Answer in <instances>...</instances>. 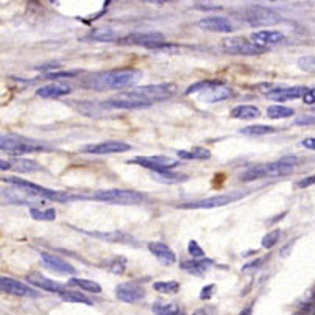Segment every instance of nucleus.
Instances as JSON below:
<instances>
[{
	"label": "nucleus",
	"instance_id": "nucleus-52",
	"mask_svg": "<svg viewBox=\"0 0 315 315\" xmlns=\"http://www.w3.org/2000/svg\"><path fill=\"white\" fill-rule=\"evenodd\" d=\"M262 262H264V259H259V261H256V262L253 261V262L247 264V265H245V267H244L242 270H244V271H247V270H250V268H258V267H259V265H261Z\"/></svg>",
	"mask_w": 315,
	"mask_h": 315
},
{
	"label": "nucleus",
	"instance_id": "nucleus-36",
	"mask_svg": "<svg viewBox=\"0 0 315 315\" xmlns=\"http://www.w3.org/2000/svg\"><path fill=\"white\" fill-rule=\"evenodd\" d=\"M91 235H95V238H100V239H105V241H114V242H121V244H125V242H131L133 238L131 235H127L124 232H108V234H100L99 231H94V232H88Z\"/></svg>",
	"mask_w": 315,
	"mask_h": 315
},
{
	"label": "nucleus",
	"instance_id": "nucleus-4",
	"mask_svg": "<svg viewBox=\"0 0 315 315\" xmlns=\"http://www.w3.org/2000/svg\"><path fill=\"white\" fill-rule=\"evenodd\" d=\"M244 195H245V192L214 195V196H208V199H200V200H195V202L183 203L178 208H181V209H214V208H222V206H226L235 200H239Z\"/></svg>",
	"mask_w": 315,
	"mask_h": 315
},
{
	"label": "nucleus",
	"instance_id": "nucleus-27",
	"mask_svg": "<svg viewBox=\"0 0 315 315\" xmlns=\"http://www.w3.org/2000/svg\"><path fill=\"white\" fill-rule=\"evenodd\" d=\"M261 115V111L254 105H239L231 109V117L239 121H250V119H258Z\"/></svg>",
	"mask_w": 315,
	"mask_h": 315
},
{
	"label": "nucleus",
	"instance_id": "nucleus-30",
	"mask_svg": "<svg viewBox=\"0 0 315 315\" xmlns=\"http://www.w3.org/2000/svg\"><path fill=\"white\" fill-rule=\"evenodd\" d=\"M103 108H105L103 103L102 105L94 103V102H80V103H76V109L80 111V112H83V114H86V115H89V117L102 115Z\"/></svg>",
	"mask_w": 315,
	"mask_h": 315
},
{
	"label": "nucleus",
	"instance_id": "nucleus-33",
	"mask_svg": "<svg viewBox=\"0 0 315 315\" xmlns=\"http://www.w3.org/2000/svg\"><path fill=\"white\" fill-rule=\"evenodd\" d=\"M60 297H61V300H64V301H67V303H80V304L92 306V301H91L86 295H83V293H80V292H75V290L64 289V290L60 293Z\"/></svg>",
	"mask_w": 315,
	"mask_h": 315
},
{
	"label": "nucleus",
	"instance_id": "nucleus-55",
	"mask_svg": "<svg viewBox=\"0 0 315 315\" xmlns=\"http://www.w3.org/2000/svg\"><path fill=\"white\" fill-rule=\"evenodd\" d=\"M193 315H208V313L205 312V309H196V310L193 312Z\"/></svg>",
	"mask_w": 315,
	"mask_h": 315
},
{
	"label": "nucleus",
	"instance_id": "nucleus-16",
	"mask_svg": "<svg viewBox=\"0 0 315 315\" xmlns=\"http://www.w3.org/2000/svg\"><path fill=\"white\" fill-rule=\"evenodd\" d=\"M19 190H11V189H5L2 190L4 195V200L7 203H17V205H37V203H43L44 200L39 199V196H34L33 193H30L28 190H24L21 187H17Z\"/></svg>",
	"mask_w": 315,
	"mask_h": 315
},
{
	"label": "nucleus",
	"instance_id": "nucleus-34",
	"mask_svg": "<svg viewBox=\"0 0 315 315\" xmlns=\"http://www.w3.org/2000/svg\"><path fill=\"white\" fill-rule=\"evenodd\" d=\"M69 286H75V287H80L86 292H91V293H102V287L95 283V281H91V280H83V278H72L69 283Z\"/></svg>",
	"mask_w": 315,
	"mask_h": 315
},
{
	"label": "nucleus",
	"instance_id": "nucleus-35",
	"mask_svg": "<svg viewBox=\"0 0 315 315\" xmlns=\"http://www.w3.org/2000/svg\"><path fill=\"white\" fill-rule=\"evenodd\" d=\"M30 215L34 220H39V222H52V220L56 219V211L53 208H46V209L30 208Z\"/></svg>",
	"mask_w": 315,
	"mask_h": 315
},
{
	"label": "nucleus",
	"instance_id": "nucleus-50",
	"mask_svg": "<svg viewBox=\"0 0 315 315\" xmlns=\"http://www.w3.org/2000/svg\"><path fill=\"white\" fill-rule=\"evenodd\" d=\"M300 145H301V147H304V148H307V150L315 151V137H307V139H303V141L300 142Z\"/></svg>",
	"mask_w": 315,
	"mask_h": 315
},
{
	"label": "nucleus",
	"instance_id": "nucleus-37",
	"mask_svg": "<svg viewBox=\"0 0 315 315\" xmlns=\"http://www.w3.org/2000/svg\"><path fill=\"white\" fill-rule=\"evenodd\" d=\"M153 289L160 293L173 295V293L180 292V283H176V281H156V283H153Z\"/></svg>",
	"mask_w": 315,
	"mask_h": 315
},
{
	"label": "nucleus",
	"instance_id": "nucleus-48",
	"mask_svg": "<svg viewBox=\"0 0 315 315\" xmlns=\"http://www.w3.org/2000/svg\"><path fill=\"white\" fill-rule=\"evenodd\" d=\"M215 290V284H209L206 287L202 289V293H200V298L202 300H209L212 297V292Z\"/></svg>",
	"mask_w": 315,
	"mask_h": 315
},
{
	"label": "nucleus",
	"instance_id": "nucleus-8",
	"mask_svg": "<svg viewBox=\"0 0 315 315\" xmlns=\"http://www.w3.org/2000/svg\"><path fill=\"white\" fill-rule=\"evenodd\" d=\"M245 22L248 25H253V27H268V25H274L281 22V16L273 11V10H268V8H264V7H251V8H247L244 13H242Z\"/></svg>",
	"mask_w": 315,
	"mask_h": 315
},
{
	"label": "nucleus",
	"instance_id": "nucleus-38",
	"mask_svg": "<svg viewBox=\"0 0 315 315\" xmlns=\"http://www.w3.org/2000/svg\"><path fill=\"white\" fill-rule=\"evenodd\" d=\"M273 131H277V128H273L270 125H250L241 130L242 134L245 136H264V134H270Z\"/></svg>",
	"mask_w": 315,
	"mask_h": 315
},
{
	"label": "nucleus",
	"instance_id": "nucleus-7",
	"mask_svg": "<svg viewBox=\"0 0 315 315\" xmlns=\"http://www.w3.org/2000/svg\"><path fill=\"white\" fill-rule=\"evenodd\" d=\"M0 148L10 154H24V153L47 150L44 145L31 144L30 141H27L21 136H14V134H4L2 137H0Z\"/></svg>",
	"mask_w": 315,
	"mask_h": 315
},
{
	"label": "nucleus",
	"instance_id": "nucleus-1",
	"mask_svg": "<svg viewBox=\"0 0 315 315\" xmlns=\"http://www.w3.org/2000/svg\"><path fill=\"white\" fill-rule=\"evenodd\" d=\"M142 78V73L136 69H121V70H109L92 75L86 80V86L95 91H115L125 89L136 85Z\"/></svg>",
	"mask_w": 315,
	"mask_h": 315
},
{
	"label": "nucleus",
	"instance_id": "nucleus-47",
	"mask_svg": "<svg viewBox=\"0 0 315 315\" xmlns=\"http://www.w3.org/2000/svg\"><path fill=\"white\" fill-rule=\"evenodd\" d=\"M295 125H315V115H301L295 121Z\"/></svg>",
	"mask_w": 315,
	"mask_h": 315
},
{
	"label": "nucleus",
	"instance_id": "nucleus-32",
	"mask_svg": "<svg viewBox=\"0 0 315 315\" xmlns=\"http://www.w3.org/2000/svg\"><path fill=\"white\" fill-rule=\"evenodd\" d=\"M293 114V109L284 105H271L267 108V115L270 119H286V117H292Z\"/></svg>",
	"mask_w": 315,
	"mask_h": 315
},
{
	"label": "nucleus",
	"instance_id": "nucleus-31",
	"mask_svg": "<svg viewBox=\"0 0 315 315\" xmlns=\"http://www.w3.org/2000/svg\"><path fill=\"white\" fill-rule=\"evenodd\" d=\"M153 312L156 315H186L181 307H178L175 303L163 304V303H156L153 304Z\"/></svg>",
	"mask_w": 315,
	"mask_h": 315
},
{
	"label": "nucleus",
	"instance_id": "nucleus-17",
	"mask_svg": "<svg viewBox=\"0 0 315 315\" xmlns=\"http://www.w3.org/2000/svg\"><path fill=\"white\" fill-rule=\"evenodd\" d=\"M199 27L202 30L206 31H212V33H231L234 30L232 24L229 22V19L223 17V16H209L205 17L199 22Z\"/></svg>",
	"mask_w": 315,
	"mask_h": 315
},
{
	"label": "nucleus",
	"instance_id": "nucleus-44",
	"mask_svg": "<svg viewBox=\"0 0 315 315\" xmlns=\"http://www.w3.org/2000/svg\"><path fill=\"white\" fill-rule=\"evenodd\" d=\"M187 251H189V254L193 258V259H202V258H206V254H205V250L196 244L195 241H190L189 242V245H187Z\"/></svg>",
	"mask_w": 315,
	"mask_h": 315
},
{
	"label": "nucleus",
	"instance_id": "nucleus-56",
	"mask_svg": "<svg viewBox=\"0 0 315 315\" xmlns=\"http://www.w3.org/2000/svg\"><path fill=\"white\" fill-rule=\"evenodd\" d=\"M293 315H306L304 312H297V313H293Z\"/></svg>",
	"mask_w": 315,
	"mask_h": 315
},
{
	"label": "nucleus",
	"instance_id": "nucleus-42",
	"mask_svg": "<svg viewBox=\"0 0 315 315\" xmlns=\"http://www.w3.org/2000/svg\"><path fill=\"white\" fill-rule=\"evenodd\" d=\"M280 238H281V231H280V229H273V231H270V232H267V234L264 235L261 245H262L264 248H271V247H274V245L278 244Z\"/></svg>",
	"mask_w": 315,
	"mask_h": 315
},
{
	"label": "nucleus",
	"instance_id": "nucleus-5",
	"mask_svg": "<svg viewBox=\"0 0 315 315\" xmlns=\"http://www.w3.org/2000/svg\"><path fill=\"white\" fill-rule=\"evenodd\" d=\"M223 44V50L226 53L231 55H242V56H254V55H261L265 52L264 47L256 46L253 41H248L245 37H239V36H231L226 37Z\"/></svg>",
	"mask_w": 315,
	"mask_h": 315
},
{
	"label": "nucleus",
	"instance_id": "nucleus-22",
	"mask_svg": "<svg viewBox=\"0 0 315 315\" xmlns=\"http://www.w3.org/2000/svg\"><path fill=\"white\" fill-rule=\"evenodd\" d=\"M0 169L2 170H14V172H21V173H30V172L41 170V166L33 160H11V161L2 160L0 161Z\"/></svg>",
	"mask_w": 315,
	"mask_h": 315
},
{
	"label": "nucleus",
	"instance_id": "nucleus-3",
	"mask_svg": "<svg viewBox=\"0 0 315 315\" xmlns=\"http://www.w3.org/2000/svg\"><path fill=\"white\" fill-rule=\"evenodd\" d=\"M94 200L114 203V205H136L144 202V193L127 190V189H106L99 190L92 195Z\"/></svg>",
	"mask_w": 315,
	"mask_h": 315
},
{
	"label": "nucleus",
	"instance_id": "nucleus-45",
	"mask_svg": "<svg viewBox=\"0 0 315 315\" xmlns=\"http://www.w3.org/2000/svg\"><path fill=\"white\" fill-rule=\"evenodd\" d=\"M298 67L306 72H315V56H303L298 60Z\"/></svg>",
	"mask_w": 315,
	"mask_h": 315
},
{
	"label": "nucleus",
	"instance_id": "nucleus-9",
	"mask_svg": "<svg viewBox=\"0 0 315 315\" xmlns=\"http://www.w3.org/2000/svg\"><path fill=\"white\" fill-rule=\"evenodd\" d=\"M131 164H137L141 167L154 170V172H167L175 169L180 161L175 160V158H169V156H137L134 160L130 161Z\"/></svg>",
	"mask_w": 315,
	"mask_h": 315
},
{
	"label": "nucleus",
	"instance_id": "nucleus-40",
	"mask_svg": "<svg viewBox=\"0 0 315 315\" xmlns=\"http://www.w3.org/2000/svg\"><path fill=\"white\" fill-rule=\"evenodd\" d=\"M217 85H223V82H219V80H205V82H199L192 86H189L186 89V95H190V94H196V92H202L208 88H212V86H217Z\"/></svg>",
	"mask_w": 315,
	"mask_h": 315
},
{
	"label": "nucleus",
	"instance_id": "nucleus-25",
	"mask_svg": "<svg viewBox=\"0 0 315 315\" xmlns=\"http://www.w3.org/2000/svg\"><path fill=\"white\" fill-rule=\"evenodd\" d=\"M72 92V88L64 83H50L36 91V95L41 99H60L64 95H69Z\"/></svg>",
	"mask_w": 315,
	"mask_h": 315
},
{
	"label": "nucleus",
	"instance_id": "nucleus-53",
	"mask_svg": "<svg viewBox=\"0 0 315 315\" xmlns=\"http://www.w3.org/2000/svg\"><path fill=\"white\" fill-rule=\"evenodd\" d=\"M239 315H253V307H251V306H247Z\"/></svg>",
	"mask_w": 315,
	"mask_h": 315
},
{
	"label": "nucleus",
	"instance_id": "nucleus-6",
	"mask_svg": "<svg viewBox=\"0 0 315 315\" xmlns=\"http://www.w3.org/2000/svg\"><path fill=\"white\" fill-rule=\"evenodd\" d=\"M151 103L153 102L133 91L128 94H121L117 97H112L106 100L103 105L108 109H142V108H148Z\"/></svg>",
	"mask_w": 315,
	"mask_h": 315
},
{
	"label": "nucleus",
	"instance_id": "nucleus-29",
	"mask_svg": "<svg viewBox=\"0 0 315 315\" xmlns=\"http://www.w3.org/2000/svg\"><path fill=\"white\" fill-rule=\"evenodd\" d=\"M153 178L158 180L160 183H163V184H176V183L186 181V180H187V175L173 173V172L167 170V172H154V173H153Z\"/></svg>",
	"mask_w": 315,
	"mask_h": 315
},
{
	"label": "nucleus",
	"instance_id": "nucleus-21",
	"mask_svg": "<svg viewBox=\"0 0 315 315\" xmlns=\"http://www.w3.org/2000/svg\"><path fill=\"white\" fill-rule=\"evenodd\" d=\"M286 39L284 33L277 31V30H261L251 34V41L259 46V47H267V46H273V44H280Z\"/></svg>",
	"mask_w": 315,
	"mask_h": 315
},
{
	"label": "nucleus",
	"instance_id": "nucleus-28",
	"mask_svg": "<svg viewBox=\"0 0 315 315\" xmlns=\"http://www.w3.org/2000/svg\"><path fill=\"white\" fill-rule=\"evenodd\" d=\"M176 154H178V158H181V160L203 161V160H209V158H211V150H208L205 147H192V148H187V150H180Z\"/></svg>",
	"mask_w": 315,
	"mask_h": 315
},
{
	"label": "nucleus",
	"instance_id": "nucleus-41",
	"mask_svg": "<svg viewBox=\"0 0 315 315\" xmlns=\"http://www.w3.org/2000/svg\"><path fill=\"white\" fill-rule=\"evenodd\" d=\"M264 176H265V173H264V166H256V167L247 169V170L241 175V180H242V181H254V180L264 178Z\"/></svg>",
	"mask_w": 315,
	"mask_h": 315
},
{
	"label": "nucleus",
	"instance_id": "nucleus-15",
	"mask_svg": "<svg viewBox=\"0 0 315 315\" xmlns=\"http://www.w3.org/2000/svg\"><path fill=\"white\" fill-rule=\"evenodd\" d=\"M115 297L124 303H136L145 297V290L137 283H122L115 287Z\"/></svg>",
	"mask_w": 315,
	"mask_h": 315
},
{
	"label": "nucleus",
	"instance_id": "nucleus-2",
	"mask_svg": "<svg viewBox=\"0 0 315 315\" xmlns=\"http://www.w3.org/2000/svg\"><path fill=\"white\" fill-rule=\"evenodd\" d=\"M4 183H10L13 184L14 187H21L24 190H28L30 193H33L34 196H39V199L43 200H52V202H60V203H66V202H70V200H75L78 196H72L70 193H66V192H58V190H53V189H47V187H43L39 184H34L31 181H25L22 178H17V176H4L2 178Z\"/></svg>",
	"mask_w": 315,
	"mask_h": 315
},
{
	"label": "nucleus",
	"instance_id": "nucleus-49",
	"mask_svg": "<svg viewBox=\"0 0 315 315\" xmlns=\"http://www.w3.org/2000/svg\"><path fill=\"white\" fill-rule=\"evenodd\" d=\"M303 102L306 105H313L315 103V88L313 89H307V92L303 97Z\"/></svg>",
	"mask_w": 315,
	"mask_h": 315
},
{
	"label": "nucleus",
	"instance_id": "nucleus-14",
	"mask_svg": "<svg viewBox=\"0 0 315 315\" xmlns=\"http://www.w3.org/2000/svg\"><path fill=\"white\" fill-rule=\"evenodd\" d=\"M133 147L127 142H121V141H105V142H99V144H91L86 145L83 148L85 153H91V154H114V153H125L130 151Z\"/></svg>",
	"mask_w": 315,
	"mask_h": 315
},
{
	"label": "nucleus",
	"instance_id": "nucleus-12",
	"mask_svg": "<svg viewBox=\"0 0 315 315\" xmlns=\"http://www.w3.org/2000/svg\"><path fill=\"white\" fill-rule=\"evenodd\" d=\"M0 289L2 292L8 293V295H13V297H30V298H39L41 297V292L30 287V286H25L24 283L21 281H16L13 278H8V277H2L0 278Z\"/></svg>",
	"mask_w": 315,
	"mask_h": 315
},
{
	"label": "nucleus",
	"instance_id": "nucleus-26",
	"mask_svg": "<svg viewBox=\"0 0 315 315\" xmlns=\"http://www.w3.org/2000/svg\"><path fill=\"white\" fill-rule=\"evenodd\" d=\"M214 265V261L208 259V258H202V259H190V261H184L181 262V268L186 270L187 273H192L195 277H202L205 274L209 267Z\"/></svg>",
	"mask_w": 315,
	"mask_h": 315
},
{
	"label": "nucleus",
	"instance_id": "nucleus-11",
	"mask_svg": "<svg viewBox=\"0 0 315 315\" xmlns=\"http://www.w3.org/2000/svg\"><path fill=\"white\" fill-rule=\"evenodd\" d=\"M117 43L127 44V46H144L148 49H154L156 44L164 43V36L158 31H148V33H133L125 37H121Z\"/></svg>",
	"mask_w": 315,
	"mask_h": 315
},
{
	"label": "nucleus",
	"instance_id": "nucleus-24",
	"mask_svg": "<svg viewBox=\"0 0 315 315\" xmlns=\"http://www.w3.org/2000/svg\"><path fill=\"white\" fill-rule=\"evenodd\" d=\"M148 250L151 254H154V258L160 261L163 265H172L176 262V256L172 251V248L163 242H150L148 244Z\"/></svg>",
	"mask_w": 315,
	"mask_h": 315
},
{
	"label": "nucleus",
	"instance_id": "nucleus-46",
	"mask_svg": "<svg viewBox=\"0 0 315 315\" xmlns=\"http://www.w3.org/2000/svg\"><path fill=\"white\" fill-rule=\"evenodd\" d=\"M78 73V70H61V72H49L46 75V78H69V76H75Z\"/></svg>",
	"mask_w": 315,
	"mask_h": 315
},
{
	"label": "nucleus",
	"instance_id": "nucleus-43",
	"mask_svg": "<svg viewBox=\"0 0 315 315\" xmlns=\"http://www.w3.org/2000/svg\"><path fill=\"white\" fill-rule=\"evenodd\" d=\"M108 268L115 274H122L125 271V268H127V261L122 256H117V258H114L112 261L108 262Z\"/></svg>",
	"mask_w": 315,
	"mask_h": 315
},
{
	"label": "nucleus",
	"instance_id": "nucleus-19",
	"mask_svg": "<svg viewBox=\"0 0 315 315\" xmlns=\"http://www.w3.org/2000/svg\"><path fill=\"white\" fill-rule=\"evenodd\" d=\"M200 94V100L202 102H206V103H219V102H225L228 99H231L234 95L232 89L225 86V85H217V86H212V88H208Z\"/></svg>",
	"mask_w": 315,
	"mask_h": 315
},
{
	"label": "nucleus",
	"instance_id": "nucleus-39",
	"mask_svg": "<svg viewBox=\"0 0 315 315\" xmlns=\"http://www.w3.org/2000/svg\"><path fill=\"white\" fill-rule=\"evenodd\" d=\"M94 41H119V37H117V33L111 28H100V30H95L92 31V34L89 36Z\"/></svg>",
	"mask_w": 315,
	"mask_h": 315
},
{
	"label": "nucleus",
	"instance_id": "nucleus-10",
	"mask_svg": "<svg viewBox=\"0 0 315 315\" xmlns=\"http://www.w3.org/2000/svg\"><path fill=\"white\" fill-rule=\"evenodd\" d=\"M178 88L175 83H158V85H147V86H139L134 89V92L141 94L142 97L148 99L150 102H160L170 99L176 94Z\"/></svg>",
	"mask_w": 315,
	"mask_h": 315
},
{
	"label": "nucleus",
	"instance_id": "nucleus-23",
	"mask_svg": "<svg viewBox=\"0 0 315 315\" xmlns=\"http://www.w3.org/2000/svg\"><path fill=\"white\" fill-rule=\"evenodd\" d=\"M41 261L44 262V265L50 270H55L58 273H64V274H73L76 270L73 268V265H70L67 261H64L63 258L56 256V254H50V253H41Z\"/></svg>",
	"mask_w": 315,
	"mask_h": 315
},
{
	"label": "nucleus",
	"instance_id": "nucleus-51",
	"mask_svg": "<svg viewBox=\"0 0 315 315\" xmlns=\"http://www.w3.org/2000/svg\"><path fill=\"white\" fill-rule=\"evenodd\" d=\"M315 184V175H312V176H307V178H304V180H301V181H298V187H309V186H313Z\"/></svg>",
	"mask_w": 315,
	"mask_h": 315
},
{
	"label": "nucleus",
	"instance_id": "nucleus-18",
	"mask_svg": "<svg viewBox=\"0 0 315 315\" xmlns=\"http://www.w3.org/2000/svg\"><path fill=\"white\" fill-rule=\"evenodd\" d=\"M27 281H28L31 286L37 287V289H41V290H44V292H52V293H56V295H60L64 289H67L66 286H63V284H60V283H56V281H53V280H49V278L43 277L41 273H30L28 277H27Z\"/></svg>",
	"mask_w": 315,
	"mask_h": 315
},
{
	"label": "nucleus",
	"instance_id": "nucleus-20",
	"mask_svg": "<svg viewBox=\"0 0 315 315\" xmlns=\"http://www.w3.org/2000/svg\"><path fill=\"white\" fill-rule=\"evenodd\" d=\"M306 92H307V88H304V86L278 88V89H274V91H270L267 94V99L281 103V102H289V100H297L300 97H304Z\"/></svg>",
	"mask_w": 315,
	"mask_h": 315
},
{
	"label": "nucleus",
	"instance_id": "nucleus-54",
	"mask_svg": "<svg viewBox=\"0 0 315 315\" xmlns=\"http://www.w3.org/2000/svg\"><path fill=\"white\" fill-rule=\"evenodd\" d=\"M142 2H147V4H164V2H170V0H142Z\"/></svg>",
	"mask_w": 315,
	"mask_h": 315
},
{
	"label": "nucleus",
	"instance_id": "nucleus-13",
	"mask_svg": "<svg viewBox=\"0 0 315 315\" xmlns=\"http://www.w3.org/2000/svg\"><path fill=\"white\" fill-rule=\"evenodd\" d=\"M298 166V158L297 156H284L281 160L265 164L264 166V173L265 176H284L289 175L295 170V167Z\"/></svg>",
	"mask_w": 315,
	"mask_h": 315
}]
</instances>
